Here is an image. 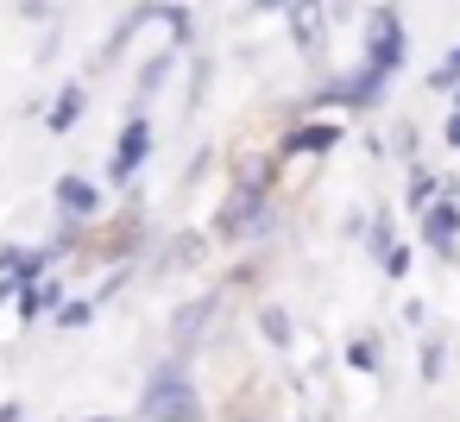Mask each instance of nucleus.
<instances>
[{
    "mask_svg": "<svg viewBox=\"0 0 460 422\" xmlns=\"http://www.w3.org/2000/svg\"><path fill=\"white\" fill-rule=\"evenodd\" d=\"M139 152H146V127H133V133H127V145H120V164H114V171H133V164H139Z\"/></svg>",
    "mask_w": 460,
    "mask_h": 422,
    "instance_id": "nucleus-2",
    "label": "nucleus"
},
{
    "mask_svg": "<svg viewBox=\"0 0 460 422\" xmlns=\"http://www.w3.org/2000/svg\"><path fill=\"white\" fill-rule=\"evenodd\" d=\"M76 114H83V89H70V95H64V101H58V108H51V127H58V133H64V127H70V120H76Z\"/></svg>",
    "mask_w": 460,
    "mask_h": 422,
    "instance_id": "nucleus-1",
    "label": "nucleus"
},
{
    "mask_svg": "<svg viewBox=\"0 0 460 422\" xmlns=\"http://www.w3.org/2000/svg\"><path fill=\"white\" fill-rule=\"evenodd\" d=\"M64 202H70V208H89V202H95V196H89V189H83V183H64Z\"/></svg>",
    "mask_w": 460,
    "mask_h": 422,
    "instance_id": "nucleus-3",
    "label": "nucleus"
}]
</instances>
